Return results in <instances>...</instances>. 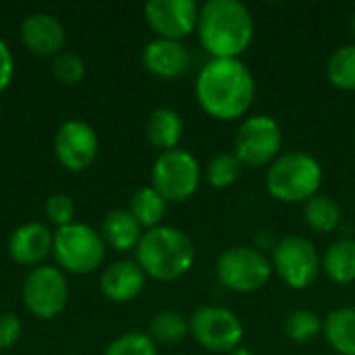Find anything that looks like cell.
<instances>
[{
	"label": "cell",
	"mask_w": 355,
	"mask_h": 355,
	"mask_svg": "<svg viewBox=\"0 0 355 355\" xmlns=\"http://www.w3.org/2000/svg\"><path fill=\"white\" fill-rule=\"evenodd\" d=\"M196 100L216 121H237L256 100V79L241 58H210L198 73Z\"/></svg>",
	"instance_id": "obj_1"
},
{
	"label": "cell",
	"mask_w": 355,
	"mask_h": 355,
	"mask_svg": "<svg viewBox=\"0 0 355 355\" xmlns=\"http://www.w3.org/2000/svg\"><path fill=\"white\" fill-rule=\"evenodd\" d=\"M196 31L212 58H239L254 42L256 23L239 0H208L200 8Z\"/></svg>",
	"instance_id": "obj_2"
},
{
	"label": "cell",
	"mask_w": 355,
	"mask_h": 355,
	"mask_svg": "<svg viewBox=\"0 0 355 355\" xmlns=\"http://www.w3.org/2000/svg\"><path fill=\"white\" fill-rule=\"evenodd\" d=\"M135 262L148 277L171 283L191 270L196 248L181 229L160 225L141 235L139 245L135 248Z\"/></svg>",
	"instance_id": "obj_3"
},
{
	"label": "cell",
	"mask_w": 355,
	"mask_h": 355,
	"mask_svg": "<svg viewBox=\"0 0 355 355\" xmlns=\"http://www.w3.org/2000/svg\"><path fill=\"white\" fill-rule=\"evenodd\" d=\"M322 185L320 162L306 152L281 154L266 173L268 193L283 204H306Z\"/></svg>",
	"instance_id": "obj_4"
},
{
	"label": "cell",
	"mask_w": 355,
	"mask_h": 355,
	"mask_svg": "<svg viewBox=\"0 0 355 355\" xmlns=\"http://www.w3.org/2000/svg\"><path fill=\"white\" fill-rule=\"evenodd\" d=\"M272 260L250 245L225 250L216 260V279L235 293H254L272 279Z\"/></svg>",
	"instance_id": "obj_5"
},
{
	"label": "cell",
	"mask_w": 355,
	"mask_h": 355,
	"mask_svg": "<svg viewBox=\"0 0 355 355\" xmlns=\"http://www.w3.org/2000/svg\"><path fill=\"white\" fill-rule=\"evenodd\" d=\"M52 252L60 268L73 275L94 272L106 254L102 235L81 223H71L54 233Z\"/></svg>",
	"instance_id": "obj_6"
},
{
	"label": "cell",
	"mask_w": 355,
	"mask_h": 355,
	"mask_svg": "<svg viewBox=\"0 0 355 355\" xmlns=\"http://www.w3.org/2000/svg\"><path fill=\"white\" fill-rule=\"evenodd\" d=\"M189 335L210 354H225L241 347L243 322L225 306H200L189 316Z\"/></svg>",
	"instance_id": "obj_7"
},
{
	"label": "cell",
	"mask_w": 355,
	"mask_h": 355,
	"mask_svg": "<svg viewBox=\"0 0 355 355\" xmlns=\"http://www.w3.org/2000/svg\"><path fill=\"white\" fill-rule=\"evenodd\" d=\"M272 270L291 289H308L322 270V258L316 245L302 235L283 237L272 250Z\"/></svg>",
	"instance_id": "obj_8"
},
{
	"label": "cell",
	"mask_w": 355,
	"mask_h": 355,
	"mask_svg": "<svg viewBox=\"0 0 355 355\" xmlns=\"http://www.w3.org/2000/svg\"><path fill=\"white\" fill-rule=\"evenodd\" d=\"M283 148L281 125L268 114H252L241 121L235 135V156L243 166H270Z\"/></svg>",
	"instance_id": "obj_9"
},
{
	"label": "cell",
	"mask_w": 355,
	"mask_h": 355,
	"mask_svg": "<svg viewBox=\"0 0 355 355\" xmlns=\"http://www.w3.org/2000/svg\"><path fill=\"white\" fill-rule=\"evenodd\" d=\"M200 162L187 150L160 152L152 166V187L166 200L181 204L189 200L200 185Z\"/></svg>",
	"instance_id": "obj_10"
},
{
	"label": "cell",
	"mask_w": 355,
	"mask_h": 355,
	"mask_svg": "<svg viewBox=\"0 0 355 355\" xmlns=\"http://www.w3.org/2000/svg\"><path fill=\"white\" fill-rule=\"evenodd\" d=\"M69 300V285L64 275L54 266H35L23 283L25 308L42 320L58 316Z\"/></svg>",
	"instance_id": "obj_11"
},
{
	"label": "cell",
	"mask_w": 355,
	"mask_h": 355,
	"mask_svg": "<svg viewBox=\"0 0 355 355\" xmlns=\"http://www.w3.org/2000/svg\"><path fill=\"white\" fill-rule=\"evenodd\" d=\"M144 15L158 37L181 42L198 29L200 8L193 0H150Z\"/></svg>",
	"instance_id": "obj_12"
},
{
	"label": "cell",
	"mask_w": 355,
	"mask_h": 355,
	"mask_svg": "<svg viewBox=\"0 0 355 355\" xmlns=\"http://www.w3.org/2000/svg\"><path fill=\"white\" fill-rule=\"evenodd\" d=\"M54 152L64 168L85 171L98 156V135L83 121H67L56 133Z\"/></svg>",
	"instance_id": "obj_13"
},
{
	"label": "cell",
	"mask_w": 355,
	"mask_h": 355,
	"mask_svg": "<svg viewBox=\"0 0 355 355\" xmlns=\"http://www.w3.org/2000/svg\"><path fill=\"white\" fill-rule=\"evenodd\" d=\"M144 67L160 79H175L189 71L191 54L183 42L156 37L144 48Z\"/></svg>",
	"instance_id": "obj_14"
},
{
	"label": "cell",
	"mask_w": 355,
	"mask_h": 355,
	"mask_svg": "<svg viewBox=\"0 0 355 355\" xmlns=\"http://www.w3.org/2000/svg\"><path fill=\"white\" fill-rule=\"evenodd\" d=\"M54 235L42 223H27L12 231L8 239V254L17 264L35 266L52 252Z\"/></svg>",
	"instance_id": "obj_15"
},
{
	"label": "cell",
	"mask_w": 355,
	"mask_h": 355,
	"mask_svg": "<svg viewBox=\"0 0 355 355\" xmlns=\"http://www.w3.org/2000/svg\"><path fill=\"white\" fill-rule=\"evenodd\" d=\"M146 285V272L137 262L119 260L110 264L100 277V289L106 300L114 304H127L135 300Z\"/></svg>",
	"instance_id": "obj_16"
},
{
	"label": "cell",
	"mask_w": 355,
	"mask_h": 355,
	"mask_svg": "<svg viewBox=\"0 0 355 355\" xmlns=\"http://www.w3.org/2000/svg\"><path fill=\"white\" fill-rule=\"evenodd\" d=\"M21 40L33 54H56L64 44L62 23L48 12H33L21 25Z\"/></svg>",
	"instance_id": "obj_17"
},
{
	"label": "cell",
	"mask_w": 355,
	"mask_h": 355,
	"mask_svg": "<svg viewBox=\"0 0 355 355\" xmlns=\"http://www.w3.org/2000/svg\"><path fill=\"white\" fill-rule=\"evenodd\" d=\"M141 225L129 210H112L102 223V239L116 252H129L139 245Z\"/></svg>",
	"instance_id": "obj_18"
},
{
	"label": "cell",
	"mask_w": 355,
	"mask_h": 355,
	"mask_svg": "<svg viewBox=\"0 0 355 355\" xmlns=\"http://www.w3.org/2000/svg\"><path fill=\"white\" fill-rule=\"evenodd\" d=\"M146 133L154 148H158L162 152L177 150V146L183 137V119L173 108H164V106L156 108L148 119Z\"/></svg>",
	"instance_id": "obj_19"
},
{
	"label": "cell",
	"mask_w": 355,
	"mask_h": 355,
	"mask_svg": "<svg viewBox=\"0 0 355 355\" xmlns=\"http://www.w3.org/2000/svg\"><path fill=\"white\" fill-rule=\"evenodd\" d=\"M322 335L333 352L355 355V308H337L322 322Z\"/></svg>",
	"instance_id": "obj_20"
},
{
	"label": "cell",
	"mask_w": 355,
	"mask_h": 355,
	"mask_svg": "<svg viewBox=\"0 0 355 355\" xmlns=\"http://www.w3.org/2000/svg\"><path fill=\"white\" fill-rule=\"evenodd\" d=\"M324 275L337 285L355 283V239H339L322 256Z\"/></svg>",
	"instance_id": "obj_21"
},
{
	"label": "cell",
	"mask_w": 355,
	"mask_h": 355,
	"mask_svg": "<svg viewBox=\"0 0 355 355\" xmlns=\"http://www.w3.org/2000/svg\"><path fill=\"white\" fill-rule=\"evenodd\" d=\"M129 212L133 214V218L141 227H146L150 231V229L160 227L164 212H166V200L152 185L141 187L133 193L131 204H129Z\"/></svg>",
	"instance_id": "obj_22"
},
{
	"label": "cell",
	"mask_w": 355,
	"mask_h": 355,
	"mask_svg": "<svg viewBox=\"0 0 355 355\" xmlns=\"http://www.w3.org/2000/svg\"><path fill=\"white\" fill-rule=\"evenodd\" d=\"M304 220L318 233H333L341 225V208L331 196L318 193L306 202Z\"/></svg>",
	"instance_id": "obj_23"
},
{
	"label": "cell",
	"mask_w": 355,
	"mask_h": 355,
	"mask_svg": "<svg viewBox=\"0 0 355 355\" xmlns=\"http://www.w3.org/2000/svg\"><path fill=\"white\" fill-rule=\"evenodd\" d=\"M327 77L333 87L341 92H355V42L333 52L327 64Z\"/></svg>",
	"instance_id": "obj_24"
},
{
	"label": "cell",
	"mask_w": 355,
	"mask_h": 355,
	"mask_svg": "<svg viewBox=\"0 0 355 355\" xmlns=\"http://www.w3.org/2000/svg\"><path fill=\"white\" fill-rule=\"evenodd\" d=\"M189 335V320L173 310H162L150 320V337L156 343H179Z\"/></svg>",
	"instance_id": "obj_25"
},
{
	"label": "cell",
	"mask_w": 355,
	"mask_h": 355,
	"mask_svg": "<svg viewBox=\"0 0 355 355\" xmlns=\"http://www.w3.org/2000/svg\"><path fill=\"white\" fill-rule=\"evenodd\" d=\"M285 335L295 343H310L322 333V320L316 312L300 308L285 318Z\"/></svg>",
	"instance_id": "obj_26"
},
{
	"label": "cell",
	"mask_w": 355,
	"mask_h": 355,
	"mask_svg": "<svg viewBox=\"0 0 355 355\" xmlns=\"http://www.w3.org/2000/svg\"><path fill=\"white\" fill-rule=\"evenodd\" d=\"M241 171H243V164L239 162V158L235 154L225 152V154H216L208 162L206 177H208V183L214 189H229L239 181Z\"/></svg>",
	"instance_id": "obj_27"
},
{
	"label": "cell",
	"mask_w": 355,
	"mask_h": 355,
	"mask_svg": "<svg viewBox=\"0 0 355 355\" xmlns=\"http://www.w3.org/2000/svg\"><path fill=\"white\" fill-rule=\"evenodd\" d=\"M104 355H158V349L150 335L125 333L108 345Z\"/></svg>",
	"instance_id": "obj_28"
},
{
	"label": "cell",
	"mask_w": 355,
	"mask_h": 355,
	"mask_svg": "<svg viewBox=\"0 0 355 355\" xmlns=\"http://www.w3.org/2000/svg\"><path fill=\"white\" fill-rule=\"evenodd\" d=\"M52 71H54V77L60 81V83H67V85H75L83 79L85 75V62L77 56V54H60L54 64H52Z\"/></svg>",
	"instance_id": "obj_29"
},
{
	"label": "cell",
	"mask_w": 355,
	"mask_h": 355,
	"mask_svg": "<svg viewBox=\"0 0 355 355\" xmlns=\"http://www.w3.org/2000/svg\"><path fill=\"white\" fill-rule=\"evenodd\" d=\"M46 214H48V220L58 225L60 227H67L73 223V216H75V204L69 196L64 193H56L52 196L48 202H46Z\"/></svg>",
	"instance_id": "obj_30"
},
{
	"label": "cell",
	"mask_w": 355,
	"mask_h": 355,
	"mask_svg": "<svg viewBox=\"0 0 355 355\" xmlns=\"http://www.w3.org/2000/svg\"><path fill=\"white\" fill-rule=\"evenodd\" d=\"M21 337V320L15 314H0V352L12 347Z\"/></svg>",
	"instance_id": "obj_31"
},
{
	"label": "cell",
	"mask_w": 355,
	"mask_h": 355,
	"mask_svg": "<svg viewBox=\"0 0 355 355\" xmlns=\"http://www.w3.org/2000/svg\"><path fill=\"white\" fill-rule=\"evenodd\" d=\"M15 73V60L12 54L8 50V46L4 44V40L0 37V94L8 87L10 79Z\"/></svg>",
	"instance_id": "obj_32"
},
{
	"label": "cell",
	"mask_w": 355,
	"mask_h": 355,
	"mask_svg": "<svg viewBox=\"0 0 355 355\" xmlns=\"http://www.w3.org/2000/svg\"><path fill=\"white\" fill-rule=\"evenodd\" d=\"M229 355H256V354H254V352H250V349H245V347H239V349L231 352Z\"/></svg>",
	"instance_id": "obj_33"
},
{
	"label": "cell",
	"mask_w": 355,
	"mask_h": 355,
	"mask_svg": "<svg viewBox=\"0 0 355 355\" xmlns=\"http://www.w3.org/2000/svg\"><path fill=\"white\" fill-rule=\"evenodd\" d=\"M349 29H352V33H354L355 37V12L352 15V19H349Z\"/></svg>",
	"instance_id": "obj_34"
}]
</instances>
